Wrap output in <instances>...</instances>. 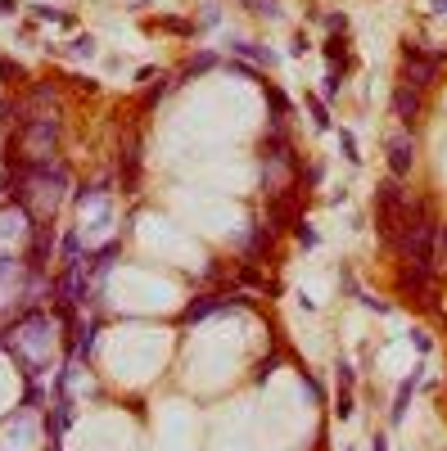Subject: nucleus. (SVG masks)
I'll return each mask as SVG.
<instances>
[{"label":"nucleus","mask_w":447,"mask_h":451,"mask_svg":"<svg viewBox=\"0 0 447 451\" xmlns=\"http://www.w3.org/2000/svg\"><path fill=\"white\" fill-rule=\"evenodd\" d=\"M371 451H389V438H380V433H375V442H371Z\"/></svg>","instance_id":"473e14b6"},{"label":"nucleus","mask_w":447,"mask_h":451,"mask_svg":"<svg viewBox=\"0 0 447 451\" xmlns=\"http://www.w3.org/2000/svg\"><path fill=\"white\" fill-rule=\"evenodd\" d=\"M352 411H357V406H352V388H339V398H335V415H339V419H352Z\"/></svg>","instance_id":"6ab92c4d"},{"label":"nucleus","mask_w":447,"mask_h":451,"mask_svg":"<svg viewBox=\"0 0 447 451\" xmlns=\"http://www.w3.org/2000/svg\"><path fill=\"white\" fill-rule=\"evenodd\" d=\"M50 451H59V442H50Z\"/></svg>","instance_id":"f704fd0d"},{"label":"nucleus","mask_w":447,"mask_h":451,"mask_svg":"<svg viewBox=\"0 0 447 451\" xmlns=\"http://www.w3.org/2000/svg\"><path fill=\"white\" fill-rule=\"evenodd\" d=\"M163 95H167V82L158 77V86H149V90H145V108H149V104H158Z\"/></svg>","instance_id":"393cba45"},{"label":"nucleus","mask_w":447,"mask_h":451,"mask_svg":"<svg viewBox=\"0 0 447 451\" xmlns=\"http://www.w3.org/2000/svg\"><path fill=\"white\" fill-rule=\"evenodd\" d=\"M64 262H68V267H77V235L64 239Z\"/></svg>","instance_id":"c85d7f7f"},{"label":"nucleus","mask_w":447,"mask_h":451,"mask_svg":"<svg viewBox=\"0 0 447 451\" xmlns=\"http://www.w3.org/2000/svg\"><path fill=\"white\" fill-rule=\"evenodd\" d=\"M393 118H398V122H407V127H411V122L420 118V90H415V86H407V82H402L398 90H393Z\"/></svg>","instance_id":"423d86ee"},{"label":"nucleus","mask_w":447,"mask_h":451,"mask_svg":"<svg viewBox=\"0 0 447 451\" xmlns=\"http://www.w3.org/2000/svg\"><path fill=\"white\" fill-rule=\"evenodd\" d=\"M0 77H10V82H14V77H23V68L10 64V59H0Z\"/></svg>","instance_id":"c756f323"},{"label":"nucleus","mask_w":447,"mask_h":451,"mask_svg":"<svg viewBox=\"0 0 447 451\" xmlns=\"http://www.w3.org/2000/svg\"><path fill=\"white\" fill-rule=\"evenodd\" d=\"M154 27H163L172 36H195V23H186V19H145V32H154Z\"/></svg>","instance_id":"9d476101"},{"label":"nucleus","mask_w":447,"mask_h":451,"mask_svg":"<svg viewBox=\"0 0 447 451\" xmlns=\"http://www.w3.org/2000/svg\"><path fill=\"white\" fill-rule=\"evenodd\" d=\"M19 14V0H0V19H14Z\"/></svg>","instance_id":"7c9ffc66"},{"label":"nucleus","mask_w":447,"mask_h":451,"mask_svg":"<svg viewBox=\"0 0 447 451\" xmlns=\"http://www.w3.org/2000/svg\"><path fill=\"white\" fill-rule=\"evenodd\" d=\"M443 59H447V50L425 54V45H420V41H402V82H407V86H415V90L434 86L438 64H443Z\"/></svg>","instance_id":"7ed1b4c3"},{"label":"nucleus","mask_w":447,"mask_h":451,"mask_svg":"<svg viewBox=\"0 0 447 451\" xmlns=\"http://www.w3.org/2000/svg\"><path fill=\"white\" fill-rule=\"evenodd\" d=\"M262 90H267V104H271V127H285V118L294 113V104H289V95H285L280 86H271V82H262Z\"/></svg>","instance_id":"6e6552de"},{"label":"nucleus","mask_w":447,"mask_h":451,"mask_svg":"<svg viewBox=\"0 0 447 451\" xmlns=\"http://www.w3.org/2000/svg\"><path fill=\"white\" fill-rule=\"evenodd\" d=\"M294 239H298L303 248H317V244H321V239H317V230H312V226H307L303 217H294Z\"/></svg>","instance_id":"a211bd4d"},{"label":"nucleus","mask_w":447,"mask_h":451,"mask_svg":"<svg viewBox=\"0 0 447 451\" xmlns=\"http://www.w3.org/2000/svg\"><path fill=\"white\" fill-rule=\"evenodd\" d=\"M352 379H357V370L348 361H339V388H352Z\"/></svg>","instance_id":"bb28decb"},{"label":"nucleus","mask_w":447,"mask_h":451,"mask_svg":"<svg viewBox=\"0 0 447 451\" xmlns=\"http://www.w3.org/2000/svg\"><path fill=\"white\" fill-rule=\"evenodd\" d=\"M77 334H82V339H77V356H90V352H95V334H99V325H95V321H86Z\"/></svg>","instance_id":"ddd939ff"},{"label":"nucleus","mask_w":447,"mask_h":451,"mask_svg":"<svg viewBox=\"0 0 447 451\" xmlns=\"http://www.w3.org/2000/svg\"><path fill=\"white\" fill-rule=\"evenodd\" d=\"M420 379H425V365H415L411 375L398 384V393H393V411H389L393 424H402V419H407V406H411V398H415V388H420Z\"/></svg>","instance_id":"39448f33"},{"label":"nucleus","mask_w":447,"mask_h":451,"mask_svg":"<svg viewBox=\"0 0 447 451\" xmlns=\"http://www.w3.org/2000/svg\"><path fill=\"white\" fill-rule=\"evenodd\" d=\"M230 54H235V59H244V64H267V68L280 64V54H276V50L253 45V41H230Z\"/></svg>","instance_id":"0eeeda50"},{"label":"nucleus","mask_w":447,"mask_h":451,"mask_svg":"<svg viewBox=\"0 0 447 451\" xmlns=\"http://www.w3.org/2000/svg\"><path fill=\"white\" fill-rule=\"evenodd\" d=\"M244 5H249V10L258 14V19H267V23H276V19H280V5H276V0H244Z\"/></svg>","instance_id":"2eb2a0df"},{"label":"nucleus","mask_w":447,"mask_h":451,"mask_svg":"<svg viewBox=\"0 0 447 451\" xmlns=\"http://www.w3.org/2000/svg\"><path fill=\"white\" fill-rule=\"evenodd\" d=\"M411 343H415V348H420V352H429V348H434V343H429V334H420V330H415V334H411Z\"/></svg>","instance_id":"2f4dec72"},{"label":"nucleus","mask_w":447,"mask_h":451,"mask_svg":"<svg viewBox=\"0 0 447 451\" xmlns=\"http://www.w3.org/2000/svg\"><path fill=\"white\" fill-rule=\"evenodd\" d=\"M240 280H244V284H253V289H258V284H262V271L253 267V262H244V267H240Z\"/></svg>","instance_id":"b1692460"},{"label":"nucleus","mask_w":447,"mask_h":451,"mask_svg":"<svg viewBox=\"0 0 447 451\" xmlns=\"http://www.w3.org/2000/svg\"><path fill=\"white\" fill-rule=\"evenodd\" d=\"M321 54H326L330 64L339 68V73H348L352 68V50H348V36H330L326 45H321Z\"/></svg>","instance_id":"1a4fd4ad"},{"label":"nucleus","mask_w":447,"mask_h":451,"mask_svg":"<svg viewBox=\"0 0 447 451\" xmlns=\"http://www.w3.org/2000/svg\"><path fill=\"white\" fill-rule=\"evenodd\" d=\"M230 73H235V77H244V82H262V73H258V68H253V64H244V59H230Z\"/></svg>","instance_id":"aec40b11"},{"label":"nucleus","mask_w":447,"mask_h":451,"mask_svg":"<svg viewBox=\"0 0 447 451\" xmlns=\"http://www.w3.org/2000/svg\"><path fill=\"white\" fill-rule=\"evenodd\" d=\"M339 90H343V73H326V86H321V95H326V99H335Z\"/></svg>","instance_id":"4be33fe9"},{"label":"nucleus","mask_w":447,"mask_h":451,"mask_svg":"<svg viewBox=\"0 0 447 451\" xmlns=\"http://www.w3.org/2000/svg\"><path fill=\"white\" fill-rule=\"evenodd\" d=\"M298 375H303V384H307V393H312V398H317V402H326V388H321L317 379L307 375V370H298Z\"/></svg>","instance_id":"a878e982"},{"label":"nucleus","mask_w":447,"mask_h":451,"mask_svg":"<svg viewBox=\"0 0 447 451\" xmlns=\"http://www.w3.org/2000/svg\"><path fill=\"white\" fill-rule=\"evenodd\" d=\"M326 27L335 36H348V14H326Z\"/></svg>","instance_id":"5701e85b"},{"label":"nucleus","mask_w":447,"mask_h":451,"mask_svg":"<svg viewBox=\"0 0 447 451\" xmlns=\"http://www.w3.org/2000/svg\"><path fill=\"white\" fill-rule=\"evenodd\" d=\"M434 5V14H447V0H429Z\"/></svg>","instance_id":"72a5a7b5"},{"label":"nucleus","mask_w":447,"mask_h":451,"mask_svg":"<svg viewBox=\"0 0 447 451\" xmlns=\"http://www.w3.org/2000/svg\"><path fill=\"white\" fill-rule=\"evenodd\" d=\"M68 54H73V59H90V54H95V36H77V41H68Z\"/></svg>","instance_id":"f3484780"},{"label":"nucleus","mask_w":447,"mask_h":451,"mask_svg":"<svg viewBox=\"0 0 447 451\" xmlns=\"http://www.w3.org/2000/svg\"><path fill=\"white\" fill-rule=\"evenodd\" d=\"M36 14V23H64V27H73V14H59V10H45V5H41V10H32Z\"/></svg>","instance_id":"412c9836"},{"label":"nucleus","mask_w":447,"mask_h":451,"mask_svg":"<svg viewBox=\"0 0 447 451\" xmlns=\"http://www.w3.org/2000/svg\"><path fill=\"white\" fill-rule=\"evenodd\" d=\"M307 113H312V127H321V131H330V108H326V99H307Z\"/></svg>","instance_id":"4468645a"},{"label":"nucleus","mask_w":447,"mask_h":451,"mask_svg":"<svg viewBox=\"0 0 447 451\" xmlns=\"http://www.w3.org/2000/svg\"><path fill=\"white\" fill-rule=\"evenodd\" d=\"M307 50H312V41H307V36H303V32H298V36H294V45H289V54H294V59H303V54H307Z\"/></svg>","instance_id":"cd10ccee"},{"label":"nucleus","mask_w":447,"mask_h":451,"mask_svg":"<svg viewBox=\"0 0 447 451\" xmlns=\"http://www.w3.org/2000/svg\"><path fill=\"white\" fill-rule=\"evenodd\" d=\"M407 208H411V199H407V190H402L398 176H389V181L375 185V230H380L384 244L398 239V226L407 221Z\"/></svg>","instance_id":"f03ea898"},{"label":"nucleus","mask_w":447,"mask_h":451,"mask_svg":"<svg viewBox=\"0 0 447 451\" xmlns=\"http://www.w3.org/2000/svg\"><path fill=\"white\" fill-rule=\"evenodd\" d=\"M438 217L429 204H411L407 208V221L398 226V239H393V248H398V258L411 262V267H425L434 271L438 267Z\"/></svg>","instance_id":"f257e3e1"},{"label":"nucleus","mask_w":447,"mask_h":451,"mask_svg":"<svg viewBox=\"0 0 447 451\" xmlns=\"http://www.w3.org/2000/svg\"><path fill=\"white\" fill-rule=\"evenodd\" d=\"M411 167H415V140H411V131H398V136L389 140V176H411Z\"/></svg>","instance_id":"20e7f679"},{"label":"nucleus","mask_w":447,"mask_h":451,"mask_svg":"<svg viewBox=\"0 0 447 451\" xmlns=\"http://www.w3.org/2000/svg\"><path fill=\"white\" fill-rule=\"evenodd\" d=\"M339 149H343V158H348V162H352V167H357V162H361V154H357V136H352V131H348V127L339 131Z\"/></svg>","instance_id":"dca6fc26"},{"label":"nucleus","mask_w":447,"mask_h":451,"mask_svg":"<svg viewBox=\"0 0 447 451\" xmlns=\"http://www.w3.org/2000/svg\"><path fill=\"white\" fill-rule=\"evenodd\" d=\"M276 365H280V348H276V352H267L258 365H253V384H267V379L276 375Z\"/></svg>","instance_id":"f8f14e48"},{"label":"nucleus","mask_w":447,"mask_h":451,"mask_svg":"<svg viewBox=\"0 0 447 451\" xmlns=\"http://www.w3.org/2000/svg\"><path fill=\"white\" fill-rule=\"evenodd\" d=\"M208 68H217V54H213V50H204V54H195V59H186V68H181V82H186V77L208 73Z\"/></svg>","instance_id":"9b49d317"}]
</instances>
